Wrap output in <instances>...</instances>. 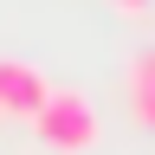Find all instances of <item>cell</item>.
<instances>
[{
    "label": "cell",
    "instance_id": "obj_1",
    "mask_svg": "<svg viewBox=\"0 0 155 155\" xmlns=\"http://www.w3.org/2000/svg\"><path fill=\"white\" fill-rule=\"evenodd\" d=\"M97 104L91 97H78V91H52L45 97V110L32 116V136L45 149H58V155H78V149H91L97 142Z\"/></svg>",
    "mask_w": 155,
    "mask_h": 155
},
{
    "label": "cell",
    "instance_id": "obj_2",
    "mask_svg": "<svg viewBox=\"0 0 155 155\" xmlns=\"http://www.w3.org/2000/svg\"><path fill=\"white\" fill-rule=\"evenodd\" d=\"M45 97H52V84L39 78L26 58H0V116H32L45 110Z\"/></svg>",
    "mask_w": 155,
    "mask_h": 155
},
{
    "label": "cell",
    "instance_id": "obj_3",
    "mask_svg": "<svg viewBox=\"0 0 155 155\" xmlns=\"http://www.w3.org/2000/svg\"><path fill=\"white\" fill-rule=\"evenodd\" d=\"M129 104H136V116L155 129V45L136 52V65H129Z\"/></svg>",
    "mask_w": 155,
    "mask_h": 155
},
{
    "label": "cell",
    "instance_id": "obj_4",
    "mask_svg": "<svg viewBox=\"0 0 155 155\" xmlns=\"http://www.w3.org/2000/svg\"><path fill=\"white\" fill-rule=\"evenodd\" d=\"M110 7H123V13H142V7H149V0H110Z\"/></svg>",
    "mask_w": 155,
    "mask_h": 155
}]
</instances>
